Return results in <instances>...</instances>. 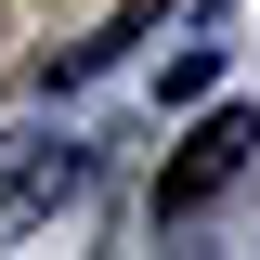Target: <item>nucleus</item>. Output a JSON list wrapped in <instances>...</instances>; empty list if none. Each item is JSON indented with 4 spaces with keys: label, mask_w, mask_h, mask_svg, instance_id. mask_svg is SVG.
<instances>
[{
    "label": "nucleus",
    "mask_w": 260,
    "mask_h": 260,
    "mask_svg": "<svg viewBox=\"0 0 260 260\" xmlns=\"http://www.w3.org/2000/svg\"><path fill=\"white\" fill-rule=\"evenodd\" d=\"M247 156H260V117H247V104H208V117L182 130V156L156 169V221H195L221 182H247Z\"/></svg>",
    "instance_id": "1"
}]
</instances>
